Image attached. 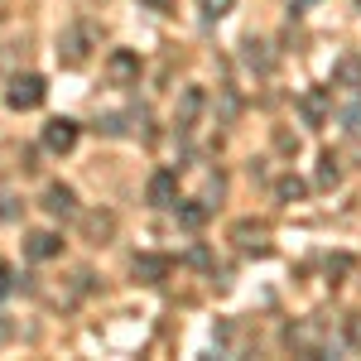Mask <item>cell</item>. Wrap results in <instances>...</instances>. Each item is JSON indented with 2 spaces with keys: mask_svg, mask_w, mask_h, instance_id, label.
Returning <instances> with one entry per match:
<instances>
[{
  "mask_svg": "<svg viewBox=\"0 0 361 361\" xmlns=\"http://www.w3.org/2000/svg\"><path fill=\"white\" fill-rule=\"evenodd\" d=\"M207 106V97H202V87H183V97H178V111H173V126L178 130H193L197 116Z\"/></svg>",
  "mask_w": 361,
  "mask_h": 361,
  "instance_id": "obj_11",
  "label": "cell"
},
{
  "mask_svg": "<svg viewBox=\"0 0 361 361\" xmlns=\"http://www.w3.org/2000/svg\"><path fill=\"white\" fill-rule=\"evenodd\" d=\"M304 193H308V183L299 178V173H284V178H275V197H279V202H299Z\"/></svg>",
  "mask_w": 361,
  "mask_h": 361,
  "instance_id": "obj_16",
  "label": "cell"
},
{
  "mask_svg": "<svg viewBox=\"0 0 361 361\" xmlns=\"http://www.w3.org/2000/svg\"><path fill=\"white\" fill-rule=\"evenodd\" d=\"M140 5H145V10H159V15H164V10H173V0H140Z\"/></svg>",
  "mask_w": 361,
  "mask_h": 361,
  "instance_id": "obj_23",
  "label": "cell"
},
{
  "mask_svg": "<svg viewBox=\"0 0 361 361\" xmlns=\"http://www.w3.org/2000/svg\"><path fill=\"white\" fill-rule=\"evenodd\" d=\"M284 347H289L294 357L318 361L323 357V347H318V323H289V328H284Z\"/></svg>",
  "mask_w": 361,
  "mask_h": 361,
  "instance_id": "obj_4",
  "label": "cell"
},
{
  "mask_svg": "<svg viewBox=\"0 0 361 361\" xmlns=\"http://www.w3.org/2000/svg\"><path fill=\"white\" fill-rule=\"evenodd\" d=\"M231 236H236L246 250H250V246L260 250V246H265V222H236V226H231Z\"/></svg>",
  "mask_w": 361,
  "mask_h": 361,
  "instance_id": "obj_17",
  "label": "cell"
},
{
  "mask_svg": "<svg viewBox=\"0 0 361 361\" xmlns=\"http://www.w3.org/2000/svg\"><path fill=\"white\" fill-rule=\"evenodd\" d=\"M241 63H246L250 73H260V78H270V73H275V54H270V44H265V39H246V44H241Z\"/></svg>",
  "mask_w": 361,
  "mask_h": 361,
  "instance_id": "obj_13",
  "label": "cell"
},
{
  "mask_svg": "<svg viewBox=\"0 0 361 361\" xmlns=\"http://www.w3.org/2000/svg\"><path fill=\"white\" fill-rule=\"evenodd\" d=\"M78 135H82V126H78V121L54 116V121L44 126V149H49V154H73V149H78Z\"/></svg>",
  "mask_w": 361,
  "mask_h": 361,
  "instance_id": "obj_3",
  "label": "cell"
},
{
  "mask_svg": "<svg viewBox=\"0 0 361 361\" xmlns=\"http://www.w3.org/2000/svg\"><path fill=\"white\" fill-rule=\"evenodd\" d=\"M92 49H97V25H87V20H78V25H68L58 34V63L63 68H82L92 58Z\"/></svg>",
  "mask_w": 361,
  "mask_h": 361,
  "instance_id": "obj_1",
  "label": "cell"
},
{
  "mask_svg": "<svg viewBox=\"0 0 361 361\" xmlns=\"http://www.w3.org/2000/svg\"><path fill=\"white\" fill-rule=\"evenodd\" d=\"M44 212H49V217H58V222L78 217V193H73L68 183H49V188H44Z\"/></svg>",
  "mask_w": 361,
  "mask_h": 361,
  "instance_id": "obj_7",
  "label": "cell"
},
{
  "mask_svg": "<svg viewBox=\"0 0 361 361\" xmlns=\"http://www.w3.org/2000/svg\"><path fill=\"white\" fill-rule=\"evenodd\" d=\"M342 121H347V130H361V106H347Z\"/></svg>",
  "mask_w": 361,
  "mask_h": 361,
  "instance_id": "obj_22",
  "label": "cell"
},
{
  "mask_svg": "<svg viewBox=\"0 0 361 361\" xmlns=\"http://www.w3.org/2000/svg\"><path fill=\"white\" fill-rule=\"evenodd\" d=\"M342 342H347V352H361V313L342 318Z\"/></svg>",
  "mask_w": 361,
  "mask_h": 361,
  "instance_id": "obj_19",
  "label": "cell"
},
{
  "mask_svg": "<svg viewBox=\"0 0 361 361\" xmlns=\"http://www.w3.org/2000/svg\"><path fill=\"white\" fill-rule=\"evenodd\" d=\"M299 111H304L308 126H323V121H328V111H333L328 87H313V92H304V97H299Z\"/></svg>",
  "mask_w": 361,
  "mask_h": 361,
  "instance_id": "obj_14",
  "label": "cell"
},
{
  "mask_svg": "<svg viewBox=\"0 0 361 361\" xmlns=\"http://www.w3.org/2000/svg\"><path fill=\"white\" fill-rule=\"evenodd\" d=\"M169 270H173V260H169V255H154V250L135 255V265H130V275H135L140 284H164Z\"/></svg>",
  "mask_w": 361,
  "mask_h": 361,
  "instance_id": "obj_8",
  "label": "cell"
},
{
  "mask_svg": "<svg viewBox=\"0 0 361 361\" xmlns=\"http://www.w3.org/2000/svg\"><path fill=\"white\" fill-rule=\"evenodd\" d=\"M44 97H49V82L39 73H20V78H10V87H5V106L10 111H39Z\"/></svg>",
  "mask_w": 361,
  "mask_h": 361,
  "instance_id": "obj_2",
  "label": "cell"
},
{
  "mask_svg": "<svg viewBox=\"0 0 361 361\" xmlns=\"http://www.w3.org/2000/svg\"><path fill=\"white\" fill-rule=\"evenodd\" d=\"M145 197H149V207H173V202H178V173H173V169H154Z\"/></svg>",
  "mask_w": 361,
  "mask_h": 361,
  "instance_id": "obj_5",
  "label": "cell"
},
{
  "mask_svg": "<svg viewBox=\"0 0 361 361\" xmlns=\"http://www.w3.org/2000/svg\"><path fill=\"white\" fill-rule=\"evenodd\" d=\"M197 5H202V20L212 25V20H222V15H231V5H236V0H197Z\"/></svg>",
  "mask_w": 361,
  "mask_h": 361,
  "instance_id": "obj_20",
  "label": "cell"
},
{
  "mask_svg": "<svg viewBox=\"0 0 361 361\" xmlns=\"http://www.w3.org/2000/svg\"><path fill=\"white\" fill-rule=\"evenodd\" d=\"M15 289H20V279H15V270H10V265L0 260V299H10Z\"/></svg>",
  "mask_w": 361,
  "mask_h": 361,
  "instance_id": "obj_21",
  "label": "cell"
},
{
  "mask_svg": "<svg viewBox=\"0 0 361 361\" xmlns=\"http://www.w3.org/2000/svg\"><path fill=\"white\" fill-rule=\"evenodd\" d=\"M337 178H342V169H337V154L328 149V154L318 159V188H337Z\"/></svg>",
  "mask_w": 361,
  "mask_h": 361,
  "instance_id": "obj_18",
  "label": "cell"
},
{
  "mask_svg": "<svg viewBox=\"0 0 361 361\" xmlns=\"http://www.w3.org/2000/svg\"><path fill=\"white\" fill-rule=\"evenodd\" d=\"M173 212H178V226L183 231H197V226H207V217H212V202L207 197H178Z\"/></svg>",
  "mask_w": 361,
  "mask_h": 361,
  "instance_id": "obj_10",
  "label": "cell"
},
{
  "mask_svg": "<svg viewBox=\"0 0 361 361\" xmlns=\"http://www.w3.org/2000/svg\"><path fill=\"white\" fill-rule=\"evenodd\" d=\"M82 236L92 241V246H106V241L116 236V212H111V207L87 212V217H82Z\"/></svg>",
  "mask_w": 361,
  "mask_h": 361,
  "instance_id": "obj_9",
  "label": "cell"
},
{
  "mask_svg": "<svg viewBox=\"0 0 361 361\" xmlns=\"http://www.w3.org/2000/svg\"><path fill=\"white\" fill-rule=\"evenodd\" d=\"M25 255L29 260H58V255H63V236H58V231H29Z\"/></svg>",
  "mask_w": 361,
  "mask_h": 361,
  "instance_id": "obj_12",
  "label": "cell"
},
{
  "mask_svg": "<svg viewBox=\"0 0 361 361\" xmlns=\"http://www.w3.org/2000/svg\"><path fill=\"white\" fill-rule=\"evenodd\" d=\"M333 87H342V92H361V54H342L333 63Z\"/></svg>",
  "mask_w": 361,
  "mask_h": 361,
  "instance_id": "obj_15",
  "label": "cell"
},
{
  "mask_svg": "<svg viewBox=\"0 0 361 361\" xmlns=\"http://www.w3.org/2000/svg\"><path fill=\"white\" fill-rule=\"evenodd\" d=\"M106 78H111L116 87H130L140 78V54L135 49H111V58H106Z\"/></svg>",
  "mask_w": 361,
  "mask_h": 361,
  "instance_id": "obj_6",
  "label": "cell"
}]
</instances>
